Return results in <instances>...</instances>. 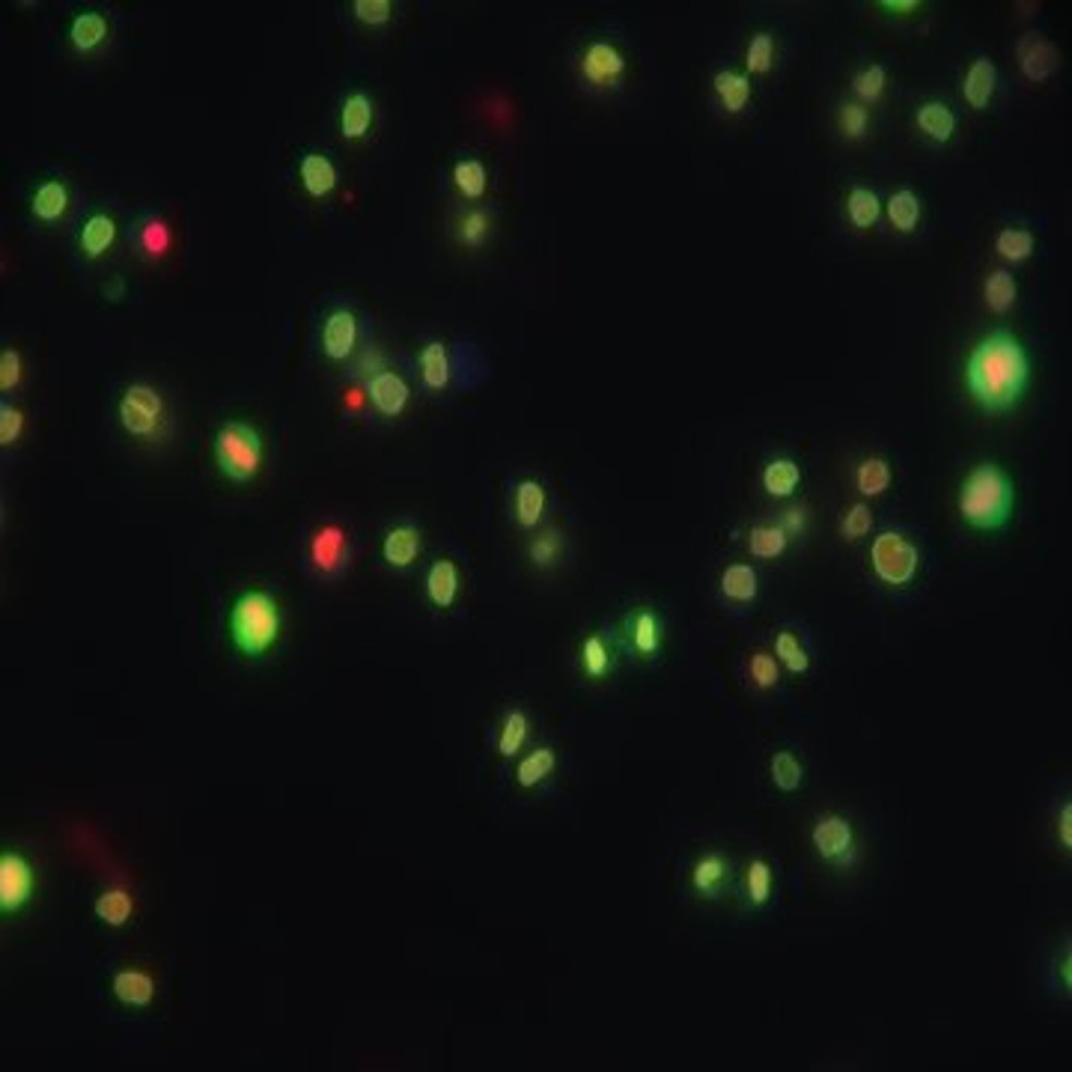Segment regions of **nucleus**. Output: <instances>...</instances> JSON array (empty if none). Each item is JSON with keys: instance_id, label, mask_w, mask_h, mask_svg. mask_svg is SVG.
I'll list each match as a JSON object with an SVG mask.
<instances>
[{"instance_id": "obj_33", "label": "nucleus", "mask_w": 1072, "mask_h": 1072, "mask_svg": "<svg viewBox=\"0 0 1072 1072\" xmlns=\"http://www.w3.org/2000/svg\"><path fill=\"white\" fill-rule=\"evenodd\" d=\"M882 212L888 218V224L900 233V236H912L914 230L924 221V200L921 194L912 188H900L894 192L888 200H882Z\"/></svg>"}, {"instance_id": "obj_7", "label": "nucleus", "mask_w": 1072, "mask_h": 1072, "mask_svg": "<svg viewBox=\"0 0 1072 1072\" xmlns=\"http://www.w3.org/2000/svg\"><path fill=\"white\" fill-rule=\"evenodd\" d=\"M870 569L885 588H909L921 572V549L903 531H882L870 542Z\"/></svg>"}, {"instance_id": "obj_34", "label": "nucleus", "mask_w": 1072, "mask_h": 1072, "mask_svg": "<svg viewBox=\"0 0 1072 1072\" xmlns=\"http://www.w3.org/2000/svg\"><path fill=\"white\" fill-rule=\"evenodd\" d=\"M1019 69L1027 81L1034 84H1043L1046 78L1055 75L1058 69V51L1051 46L1049 39L1043 36H1027L1025 42L1019 46Z\"/></svg>"}, {"instance_id": "obj_29", "label": "nucleus", "mask_w": 1072, "mask_h": 1072, "mask_svg": "<svg viewBox=\"0 0 1072 1072\" xmlns=\"http://www.w3.org/2000/svg\"><path fill=\"white\" fill-rule=\"evenodd\" d=\"M495 233V218L483 206H468L456 214L453 221V238L456 245L465 250H480L489 245V238Z\"/></svg>"}, {"instance_id": "obj_31", "label": "nucleus", "mask_w": 1072, "mask_h": 1072, "mask_svg": "<svg viewBox=\"0 0 1072 1072\" xmlns=\"http://www.w3.org/2000/svg\"><path fill=\"white\" fill-rule=\"evenodd\" d=\"M528 739H531V715L521 710V706H513V710L504 712L495 736L497 756L501 760H519L525 746H528Z\"/></svg>"}, {"instance_id": "obj_40", "label": "nucleus", "mask_w": 1072, "mask_h": 1072, "mask_svg": "<svg viewBox=\"0 0 1072 1072\" xmlns=\"http://www.w3.org/2000/svg\"><path fill=\"white\" fill-rule=\"evenodd\" d=\"M564 554L566 533L560 528H537V533L528 540V560L540 572H549L554 566H560Z\"/></svg>"}, {"instance_id": "obj_39", "label": "nucleus", "mask_w": 1072, "mask_h": 1072, "mask_svg": "<svg viewBox=\"0 0 1072 1072\" xmlns=\"http://www.w3.org/2000/svg\"><path fill=\"white\" fill-rule=\"evenodd\" d=\"M1016 298H1019V283L1013 271L993 269L986 274V281H983V301L989 307V313L1005 317V313H1010V310L1016 307Z\"/></svg>"}, {"instance_id": "obj_14", "label": "nucleus", "mask_w": 1072, "mask_h": 1072, "mask_svg": "<svg viewBox=\"0 0 1072 1072\" xmlns=\"http://www.w3.org/2000/svg\"><path fill=\"white\" fill-rule=\"evenodd\" d=\"M173 226L164 214L144 212L128 224V245L144 262H161L173 248Z\"/></svg>"}, {"instance_id": "obj_50", "label": "nucleus", "mask_w": 1072, "mask_h": 1072, "mask_svg": "<svg viewBox=\"0 0 1072 1072\" xmlns=\"http://www.w3.org/2000/svg\"><path fill=\"white\" fill-rule=\"evenodd\" d=\"M748 679L756 691H775L780 686V665L778 658L766 650H756L748 658Z\"/></svg>"}, {"instance_id": "obj_6", "label": "nucleus", "mask_w": 1072, "mask_h": 1072, "mask_svg": "<svg viewBox=\"0 0 1072 1072\" xmlns=\"http://www.w3.org/2000/svg\"><path fill=\"white\" fill-rule=\"evenodd\" d=\"M632 72V60L626 48L611 39V36H596L578 48L576 54V75L578 81L593 93H614L620 90Z\"/></svg>"}, {"instance_id": "obj_56", "label": "nucleus", "mask_w": 1072, "mask_h": 1072, "mask_svg": "<svg viewBox=\"0 0 1072 1072\" xmlns=\"http://www.w3.org/2000/svg\"><path fill=\"white\" fill-rule=\"evenodd\" d=\"M1055 840H1058V847L1070 855L1072 852V802L1067 799V802L1058 808V813H1055Z\"/></svg>"}, {"instance_id": "obj_43", "label": "nucleus", "mask_w": 1072, "mask_h": 1072, "mask_svg": "<svg viewBox=\"0 0 1072 1072\" xmlns=\"http://www.w3.org/2000/svg\"><path fill=\"white\" fill-rule=\"evenodd\" d=\"M775 897V870L768 858H751L746 864V903L751 909H766Z\"/></svg>"}, {"instance_id": "obj_3", "label": "nucleus", "mask_w": 1072, "mask_h": 1072, "mask_svg": "<svg viewBox=\"0 0 1072 1072\" xmlns=\"http://www.w3.org/2000/svg\"><path fill=\"white\" fill-rule=\"evenodd\" d=\"M226 634L233 650L245 658L269 655L283 634V608L278 596L266 588L242 590L226 614Z\"/></svg>"}, {"instance_id": "obj_57", "label": "nucleus", "mask_w": 1072, "mask_h": 1072, "mask_svg": "<svg viewBox=\"0 0 1072 1072\" xmlns=\"http://www.w3.org/2000/svg\"><path fill=\"white\" fill-rule=\"evenodd\" d=\"M778 525L784 528V531H787V537H790V540H796V537H804V531H808V509L787 507L784 513H780Z\"/></svg>"}, {"instance_id": "obj_13", "label": "nucleus", "mask_w": 1072, "mask_h": 1072, "mask_svg": "<svg viewBox=\"0 0 1072 1072\" xmlns=\"http://www.w3.org/2000/svg\"><path fill=\"white\" fill-rule=\"evenodd\" d=\"M626 646L638 662H653L665 650V620L655 608H634L626 614Z\"/></svg>"}, {"instance_id": "obj_55", "label": "nucleus", "mask_w": 1072, "mask_h": 1072, "mask_svg": "<svg viewBox=\"0 0 1072 1072\" xmlns=\"http://www.w3.org/2000/svg\"><path fill=\"white\" fill-rule=\"evenodd\" d=\"M24 411L15 403H10V399H3L0 403V444L3 447H12V444H19V439L24 435Z\"/></svg>"}, {"instance_id": "obj_11", "label": "nucleus", "mask_w": 1072, "mask_h": 1072, "mask_svg": "<svg viewBox=\"0 0 1072 1072\" xmlns=\"http://www.w3.org/2000/svg\"><path fill=\"white\" fill-rule=\"evenodd\" d=\"M34 864L19 849H3L0 852V912L19 914L34 900Z\"/></svg>"}, {"instance_id": "obj_45", "label": "nucleus", "mask_w": 1072, "mask_h": 1072, "mask_svg": "<svg viewBox=\"0 0 1072 1072\" xmlns=\"http://www.w3.org/2000/svg\"><path fill=\"white\" fill-rule=\"evenodd\" d=\"M847 218L855 230H873L882 218V197L867 185H852L847 192Z\"/></svg>"}, {"instance_id": "obj_53", "label": "nucleus", "mask_w": 1072, "mask_h": 1072, "mask_svg": "<svg viewBox=\"0 0 1072 1072\" xmlns=\"http://www.w3.org/2000/svg\"><path fill=\"white\" fill-rule=\"evenodd\" d=\"M837 128L847 140H864L870 132V111L864 104L847 102L837 111Z\"/></svg>"}, {"instance_id": "obj_58", "label": "nucleus", "mask_w": 1072, "mask_h": 1072, "mask_svg": "<svg viewBox=\"0 0 1072 1072\" xmlns=\"http://www.w3.org/2000/svg\"><path fill=\"white\" fill-rule=\"evenodd\" d=\"M1055 971H1058V986H1061L1063 995L1072 993V945L1067 941L1061 950V957L1055 962Z\"/></svg>"}, {"instance_id": "obj_24", "label": "nucleus", "mask_w": 1072, "mask_h": 1072, "mask_svg": "<svg viewBox=\"0 0 1072 1072\" xmlns=\"http://www.w3.org/2000/svg\"><path fill=\"white\" fill-rule=\"evenodd\" d=\"M156 989H159V983L147 969L128 965V969L111 974V995L128 1010H147L156 1001Z\"/></svg>"}, {"instance_id": "obj_19", "label": "nucleus", "mask_w": 1072, "mask_h": 1072, "mask_svg": "<svg viewBox=\"0 0 1072 1072\" xmlns=\"http://www.w3.org/2000/svg\"><path fill=\"white\" fill-rule=\"evenodd\" d=\"M69 48L78 57L99 54L111 42V19L102 10H81L66 27Z\"/></svg>"}, {"instance_id": "obj_23", "label": "nucleus", "mask_w": 1072, "mask_h": 1072, "mask_svg": "<svg viewBox=\"0 0 1072 1072\" xmlns=\"http://www.w3.org/2000/svg\"><path fill=\"white\" fill-rule=\"evenodd\" d=\"M459 590H463V572L453 557H439L429 564L427 576H423V596L432 608H453L459 599Z\"/></svg>"}, {"instance_id": "obj_27", "label": "nucleus", "mask_w": 1072, "mask_h": 1072, "mask_svg": "<svg viewBox=\"0 0 1072 1072\" xmlns=\"http://www.w3.org/2000/svg\"><path fill=\"white\" fill-rule=\"evenodd\" d=\"M418 370H420V384H423L427 391H432V394H444V391L451 387L453 361L444 340H429V343L420 346Z\"/></svg>"}, {"instance_id": "obj_9", "label": "nucleus", "mask_w": 1072, "mask_h": 1072, "mask_svg": "<svg viewBox=\"0 0 1072 1072\" xmlns=\"http://www.w3.org/2000/svg\"><path fill=\"white\" fill-rule=\"evenodd\" d=\"M305 564L319 581H337L352 566V533L337 519L319 521L305 540Z\"/></svg>"}, {"instance_id": "obj_54", "label": "nucleus", "mask_w": 1072, "mask_h": 1072, "mask_svg": "<svg viewBox=\"0 0 1072 1072\" xmlns=\"http://www.w3.org/2000/svg\"><path fill=\"white\" fill-rule=\"evenodd\" d=\"M24 382V358L15 346H7L0 352V391L3 396L15 394Z\"/></svg>"}, {"instance_id": "obj_47", "label": "nucleus", "mask_w": 1072, "mask_h": 1072, "mask_svg": "<svg viewBox=\"0 0 1072 1072\" xmlns=\"http://www.w3.org/2000/svg\"><path fill=\"white\" fill-rule=\"evenodd\" d=\"M888 93V69L882 63H870V66L858 69L852 75V96L858 99V104H879Z\"/></svg>"}, {"instance_id": "obj_8", "label": "nucleus", "mask_w": 1072, "mask_h": 1072, "mask_svg": "<svg viewBox=\"0 0 1072 1072\" xmlns=\"http://www.w3.org/2000/svg\"><path fill=\"white\" fill-rule=\"evenodd\" d=\"M808 840H811L813 855L835 870H852L861 858V835H858L855 823L840 811L820 813L811 823Z\"/></svg>"}, {"instance_id": "obj_22", "label": "nucleus", "mask_w": 1072, "mask_h": 1072, "mask_svg": "<svg viewBox=\"0 0 1072 1072\" xmlns=\"http://www.w3.org/2000/svg\"><path fill=\"white\" fill-rule=\"evenodd\" d=\"M513 521L519 525L521 531H537L549 513V492H545V483L537 480V477H521L513 485Z\"/></svg>"}, {"instance_id": "obj_37", "label": "nucleus", "mask_w": 1072, "mask_h": 1072, "mask_svg": "<svg viewBox=\"0 0 1072 1072\" xmlns=\"http://www.w3.org/2000/svg\"><path fill=\"white\" fill-rule=\"evenodd\" d=\"M894 468L885 456H864L852 468V483L861 497H879L891 489Z\"/></svg>"}, {"instance_id": "obj_4", "label": "nucleus", "mask_w": 1072, "mask_h": 1072, "mask_svg": "<svg viewBox=\"0 0 1072 1072\" xmlns=\"http://www.w3.org/2000/svg\"><path fill=\"white\" fill-rule=\"evenodd\" d=\"M113 415H116V423L123 429L125 439L137 441V444L159 447L173 432V408H170L168 394L149 379H135V382L123 384V391L116 394Z\"/></svg>"}, {"instance_id": "obj_5", "label": "nucleus", "mask_w": 1072, "mask_h": 1072, "mask_svg": "<svg viewBox=\"0 0 1072 1072\" xmlns=\"http://www.w3.org/2000/svg\"><path fill=\"white\" fill-rule=\"evenodd\" d=\"M212 459L230 483H250L266 463V439L248 420H224L212 435Z\"/></svg>"}, {"instance_id": "obj_38", "label": "nucleus", "mask_w": 1072, "mask_h": 1072, "mask_svg": "<svg viewBox=\"0 0 1072 1072\" xmlns=\"http://www.w3.org/2000/svg\"><path fill=\"white\" fill-rule=\"evenodd\" d=\"M790 542L792 540L787 537V531L780 528L778 521H760L754 528H748V537H746L748 552H751V557H756V560H778V557L787 554Z\"/></svg>"}, {"instance_id": "obj_41", "label": "nucleus", "mask_w": 1072, "mask_h": 1072, "mask_svg": "<svg viewBox=\"0 0 1072 1072\" xmlns=\"http://www.w3.org/2000/svg\"><path fill=\"white\" fill-rule=\"evenodd\" d=\"M995 254L1001 257L1005 262H1010V266H1019V262H1027L1031 257H1034V250H1037V236H1034V230H1027V226H1001L998 233H995Z\"/></svg>"}, {"instance_id": "obj_44", "label": "nucleus", "mask_w": 1072, "mask_h": 1072, "mask_svg": "<svg viewBox=\"0 0 1072 1072\" xmlns=\"http://www.w3.org/2000/svg\"><path fill=\"white\" fill-rule=\"evenodd\" d=\"M451 180L456 194H459L463 200H471V204L483 200L485 192H489V168H485L480 159L456 161L451 170Z\"/></svg>"}, {"instance_id": "obj_30", "label": "nucleus", "mask_w": 1072, "mask_h": 1072, "mask_svg": "<svg viewBox=\"0 0 1072 1072\" xmlns=\"http://www.w3.org/2000/svg\"><path fill=\"white\" fill-rule=\"evenodd\" d=\"M712 93L715 99L722 104L724 113H742L751 104V96H754V87H751V78H748L742 69H718L712 75Z\"/></svg>"}, {"instance_id": "obj_42", "label": "nucleus", "mask_w": 1072, "mask_h": 1072, "mask_svg": "<svg viewBox=\"0 0 1072 1072\" xmlns=\"http://www.w3.org/2000/svg\"><path fill=\"white\" fill-rule=\"evenodd\" d=\"M93 914H96L104 926L120 929V926L128 924L132 914H135V897L125 891V888H104V891L96 894V900H93Z\"/></svg>"}, {"instance_id": "obj_36", "label": "nucleus", "mask_w": 1072, "mask_h": 1072, "mask_svg": "<svg viewBox=\"0 0 1072 1072\" xmlns=\"http://www.w3.org/2000/svg\"><path fill=\"white\" fill-rule=\"evenodd\" d=\"M718 590L734 605H751L760 596V576L751 564H727L718 576Z\"/></svg>"}, {"instance_id": "obj_15", "label": "nucleus", "mask_w": 1072, "mask_h": 1072, "mask_svg": "<svg viewBox=\"0 0 1072 1072\" xmlns=\"http://www.w3.org/2000/svg\"><path fill=\"white\" fill-rule=\"evenodd\" d=\"M364 396H367V403H370V408H373L379 418L394 420L411 403V387H408L406 379L396 373V370L384 367L379 373L364 379Z\"/></svg>"}, {"instance_id": "obj_51", "label": "nucleus", "mask_w": 1072, "mask_h": 1072, "mask_svg": "<svg viewBox=\"0 0 1072 1072\" xmlns=\"http://www.w3.org/2000/svg\"><path fill=\"white\" fill-rule=\"evenodd\" d=\"M352 19L364 27H384L396 19V3L391 0H352Z\"/></svg>"}, {"instance_id": "obj_18", "label": "nucleus", "mask_w": 1072, "mask_h": 1072, "mask_svg": "<svg viewBox=\"0 0 1072 1072\" xmlns=\"http://www.w3.org/2000/svg\"><path fill=\"white\" fill-rule=\"evenodd\" d=\"M295 168H298V182H301V188H305L310 200H328L331 194L337 192L340 170L334 159L322 149H305L295 161Z\"/></svg>"}, {"instance_id": "obj_48", "label": "nucleus", "mask_w": 1072, "mask_h": 1072, "mask_svg": "<svg viewBox=\"0 0 1072 1072\" xmlns=\"http://www.w3.org/2000/svg\"><path fill=\"white\" fill-rule=\"evenodd\" d=\"M775 63H778V42H775V36L768 34V30H756L748 39L746 69L742 72H746L748 78L751 75H768L775 69Z\"/></svg>"}, {"instance_id": "obj_25", "label": "nucleus", "mask_w": 1072, "mask_h": 1072, "mask_svg": "<svg viewBox=\"0 0 1072 1072\" xmlns=\"http://www.w3.org/2000/svg\"><path fill=\"white\" fill-rule=\"evenodd\" d=\"M617 667V653H614V643L605 632H590L581 638L578 643V670L581 677L590 679V682H602L608 679Z\"/></svg>"}, {"instance_id": "obj_10", "label": "nucleus", "mask_w": 1072, "mask_h": 1072, "mask_svg": "<svg viewBox=\"0 0 1072 1072\" xmlns=\"http://www.w3.org/2000/svg\"><path fill=\"white\" fill-rule=\"evenodd\" d=\"M319 352L331 364H346L361 352V319L346 305L331 307L319 325Z\"/></svg>"}, {"instance_id": "obj_52", "label": "nucleus", "mask_w": 1072, "mask_h": 1072, "mask_svg": "<svg viewBox=\"0 0 1072 1072\" xmlns=\"http://www.w3.org/2000/svg\"><path fill=\"white\" fill-rule=\"evenodd\" d=\"M870 531H873V509H870L867 501L849 504L843 509V516H840V537L847 542H858L864 540Z\"/></svg>"}, {"instance_id": "obj_32", "label": "nucleus", "mask_w": 1072, "mask_h": 1072, "mask_svg": "<svg viewBox=\"0 0 1072 1072\" xmlns=\"http://www.w3.org/2000/svg\"><path fill=\"white\" fill-rule=\"evenodd\" d=\"M557 763H560L557 748L533 746L528 754L519 756L513 778H516V784H519L521 790H537V787H542V784L557 772Z\"/></svg>"}, {"instance_id": "obj_1", "label": "nucleus", "mask_w": 1072, "mask_h": 1072, "mask_svg": "<svg viewBox=\"0 0 1072 1072\" xmlns=\"http://www.w3.org/2000/svg\"><path fill=\"white\" fill-rule=\"evenodd\" d=\"M1031 375H1034V367H1031L1025 343L1005 328L977 340V346L969 352V361L962 370L971 403L986 415L1013 411L1025 399Z\"/></svg>"}, {"instance_id": "obj_16", "label": "nucleus", "mask_w": 1072, "mask_h": 1072, "mask_svg": "<svg viewBox=\"0 0 1072 1072\" xmlns=\"http://www.w3.org/2000/svg\"><path fill=\"white\" fill-rule=\"evenodd\" d=\"M375 96L370 90L343 93V99L337 104V132L346 144H364L367 137L373 135L375 128Z\"/></svg>"}, {"instance_id": "obj_59", "label": "nucleus", "mask_w": 1072, "mask_h": 1072, "mask_svg": "<svg viewBox=\"0 0 1072 1072\" xmlns=\"http://www.w3.org/2000/svg\"><path fill=\"white\" fill-rule=\"evenodd\" d=\"M876 7L888 12V15H912V12H921L917 0H879Z\"/></svg>"}, {"instance_id": "obj_46", "label": "nucleus", "mask_w": 1072, "mask_h": 1072, "mask_svg": "<svg viewBox=\"0 0 1072 1072\" xmlns=\"http://www.w3.org/2000/svg\"><path fill=\"white\" fill-rule=\"evenodd\" d=\"M768 778L775 784V790L780 792L802 790L804 763L792 754V751L780 748V751H775V754L768 756Z\"/></svg>"}, {"instance_id": "obj_49", "label": "nucleus", "mask_w": 1072, "mask_h": 1072, "mask_svg": "<svg viewBox=\"0 0 1072 1072\" xmlns=\"http://www.w3.org/2000/svg\"><path fill=\"white\" fill-rule=\"evenodd\" d=\"M772 655L778 658L780 667H787V670L796 674V677H804V674L811 670V653H808V646L799 641V634L790 632V629H780V632L775 634V650H772Z\"/></svg>"}, {"instance_id": "obj_28", "label": "nucleus", "mask_w": 1072, "mask_h": 1072, "mask_svg": "<svg viewBox=\"0 0 1072 1072\" xmlns=\"http://www.w3.org/2000/svg\"><path fill=\"white\" fill-rule=\"evenodd\" d=\"M914 125L917 132L933 140V144H948L957 135V125H960V116L957 111L950 108L948 102H938V99H929V102L917 104L914 111Z\"/></svg>"}, {"instance_id": "obj_26", "label": "nucleus", "mask_w": 1072, "mask_h": 1072, "mask_svg": "<svg viewBox=\"0 0 1072 1072\" xmlns=\"http://www.w3.org/2000/svg\"><path fill=\"white\" fill-rule=\"evenodd\" d=\"M998 90V66L993 57H974L962 78V99L971 111H986Z\"/></svg>"}, {"instance_id": "obj_21", "label": "nucleus", "mask_w": 1072, "mask_h": 1072, "mask_svg": "<svg viewBox=\"0 0 1072 1072\" xmlns=\"http://www.w3.org/2000/svg\"><path fill=\"white\" fill-rule=\"evenodd\" d=\"M27 209H30V218H34L36 224L42 226L60 224V221L69 214V209H72V188H69V182L60 180V176H48V180H42L34 192H30V204H27Z\"/></svg>"}, {"instance_id": "obj_12", "label": "nucleus", "mask_w": 1072, "mask_h": 1072, "mask_svg": "<svg viewBox=\"0 0 1072 1072\" xmlns=\"http://www.w3.org/2000/svg\"><path fill=\"white\" fill-rule=\"evenodd\" d=\"M730 885H734V861L722 849H706L703 855L694 858L689 870V888L698 900L715 903L724 894H730Z\"/></svg>"}, {"instance_id": "obj_17", "label": "nucleus", "mask_w": 1072, "mask_h": 1072, "mask_svg": "<svg viewBox=\"0 0 1072 1072\" xmlns=\"http://www.w3.org/2000/svg\"><path fill=\"white\" fill-rule=\"evenodd\" d=\"M379 554L387 569L394 572H406L418 564L423 554V531L415 521H396L384 531L382 542H379Z\"/></svg>"}, {"instance_id": "obj_20", "label": "nucleus", "mask_w": 1072, "mask_h": 1072, "mask_svg": "<svg viewBox=\"0 0 1072 1072\" xmlns=\"http://www.w3.org/2000/svg\"><path fill=\"white\" fill-rule=\"evenodd\" d=\"M120 238V224L111 212L104 209H93L78 226V254L87 262L104 260Z\"/></svg>"}, {"instance_id": "obj_35", "label": "nucleus", "mask_w": 1072, "mask_h": 1072, "mask_svg": "<svg viewBox=\"0 0 1072 1072\" xmlns=\"http://www.w3.org/2000/svg\"><path fill=\"white\" fill-rule=\"evenodd\" d=\"M760 483L766 489L768 497H778V501H787L799 492L802 485V465L790 459V456H775L763 465L760 471Z\"/></svg>"}, {"instance_id": "obj_2", "label": "nucleus", "mask_w": 1072, "mask_h": 1072, "mask_svg": "<svg viewBox=\"0 0 1072 1072\" xmlns=\"http://www.w3.org/2000/svg\"><path fill=\"white\" fill-rule=\"evenodd\" d=\"M1016 507V483L998 463H977L957 492L960 519L971 531H1005Z\"/></svg>"}]
</instances>
